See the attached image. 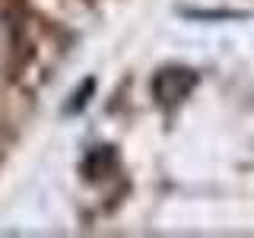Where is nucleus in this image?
Masks as SVG:
<instances>
[{
  "label": "nucleus",
  "instance_id": "1",
  "mask_svg": "<svg viewBox=\"0 0 254 238\" xmlns=\"http://www.w3.org/2000/svg\"><path fill=\"white\" fill-rule=\"evenodd\" d=\"M190 89H194V73L185 70V67L162 70V73L156 76V83H153V92H156V99L162 102V105H175V102H181Z\"/></svg>",
  "mask_w": 254,
  "mask_h": 238
}]
</instances>
